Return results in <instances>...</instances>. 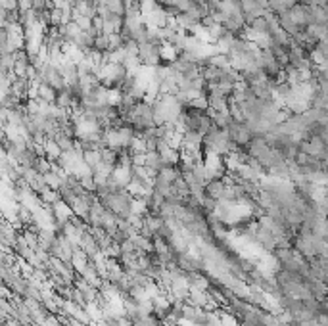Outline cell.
I'll return each instance as SVG.
<instances>
[{"instance_id": "cell-1", "label": "cell", "mask_w": 328, "mask_h": 326, "mask_svg": "<svg viewBox=\"0 0 328 326\" xmlns=\"http://www.w3.org/2000/svg\"><path fill=\"white\" fill-rule=\"evenodd\" d=\"M138 58L144 68H157L161 66V44L144 43L138 44Z\"/></svg>"}, {"instance_id": "cell-2", "label": "cell", "mask_w": 328, "mask_h": 326, "mask_svg": "<svg viewBox=\"0 0 328 326\" xmlns=\"http://www.w3.org/2000/svg\"><path fill=\"white\" fill-rule=\"evenodd\" d=\"M94 48L98 52H102V54H106V52H110V35H98L96 37V44Z\"/></svg>"}]
</instances>
